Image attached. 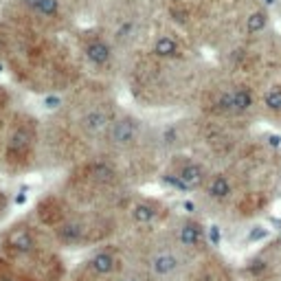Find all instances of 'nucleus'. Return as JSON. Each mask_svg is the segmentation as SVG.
Wrapping results in <instances>:
<instances>
[{"instance_id":"obj_1","label":"nucleus","mask_w":281,"mask_h":281,"mask_svg":"<svg viewBox=\"0 0 281 281\" xmlns=\"http://www.w3.org/2000/svg\"><path fill=\"white\" fill-rule=\"evenodd\" d=\"M3 251L7 257H11V259L31 257V255H36V251H38V239L29 226H22V224L13 226L3 239Z\"/></svg>"},{"instance_id":"obj_2","label":"nucleus","mask_w":281,"mask_h":281,"mask_svg":"<svg viewBox=\"0 0 281 281\" xmlns=\"http://www.w3.org/2000/svg\"><path fill=\"white\" fill-rule=\"evenodd\" d=\"M33 140H36V134L31 126H15L7 140V161L11 165H22L24 161H29Z\"/></svg>"},{"instance_id":"obj_3","label":"nucleus","mask_w":281,"mask_h":281,"mask_svg":"<svg viewBox=\"0 0 281 281\" xmlns=\"http://www.w3.org/2000/svg\"><path fill=\"white\" fill-rule=\"evenodd\" d=\"M117 268H119V259H117V255H114L112 251H99V253H95L93 257L86 261V266H84V270L90 272V277H93V279L112 277Z\"/></svg>"},{"instance_id":"obj_4","label":"nucleus","mask_w":281,"mask_h":281,"mask_svg":"<svg viewBox=\"0 0 281 281\" xmlns=\"http://www.w3.org/2000/svg\"><path fill=\"white\" fill-rule=\"evenodd\" d=\"M55 235L66 246L81 244V242H86V237H88V229H86L84 222H79V220H66L64 224H60L55 229Z\"/></svg>"},{"instance_id":"obj_5","label":"nucleus","mask_w":281,"mask_h":281,"mask_svg":"<svg viewBox=\"0 0 281 281\" xmlns=\"http://www.w3.org/2000/svg\"><path fill=\"white\" fill-rule=\"evenodd\" d=\"M38 218L44 222L46 226H53L57 229L60 224L66 222V211L60 200H55V198H46V200L40 202L38 206Z\"/></svg>"},{"instance_id":"obj_6","label":"nucleus","mask_w":281,"mask_h":281,"mask_svg":"<svg viewBox=\"0 0 281 281\" xmlns=\"http://www.w3.org/2000/svg\"><path fill=\"white\" fill-rule=\"evenodd\" d=\"M218 106L226 112H244L253 106V97H251L249 90H235V93L222 95Z\"/></svg>"},{"instance_id":"obj_7","label":"nucleus","mask_w":281,"mask_h":281,"mask_svg":"<svg viewBox=\"0 0 281 281\" xmlns=\"http://www.w3.org/2000/svg\"><path fill=\"white\" fill-rule=\"evenodd\" d=\"M178 257L173 253H159V255H154L152 261H150V268L156 277H167L171 275L173 270L178 268Z\"/></svg>"},{"instance_id":"obj_8","label":"nucleus","mask_w":281,"mask_h":281,"mask_svg":"<svg viewBox=\"0 0 281 281\" xmlns=\"http://www.w3.org/2000/svg\"><path fill=\"white\" fill-rule=\"evenodd\" d=\"M136 136V126L132 119H121L112 126V132H110V138L114 140L117 145H128L132 143Z\"/></svg>"},{"instance_id":"obj_9","label":"nucleus","mask_w":281,"mask_h":281,"mask_svg":"<svg viewBox=\"0 0 281 281\" xmlns=\"http://www.w3.org/2000/svg\"><path fill=\"white\" fill-rule=\"evenodd\" d=\"M180 244L187 246V249H196V246L202 244V237H204V231L202 226L198 224V222H185L183 226H180Z\"/></svg>"},{"instance_id":"obj_10","label":"nucleus","mask_w":281,"mask_h":281,"mask_svg":"<svg viewBox=\"0 0 281 281\" xmlns=\"http://www.w3.org/2000/svg\"><path fill=\"white\" fill-rule=\"evenodd\" d=\"M84 53H86L88 60L93 64H97V66H101V64H106L110 60V46L106 42H101V40H93V42H88L86 48H84Z\"/></svg>"},{"instance_id":"obj_11","label":"nucleus","mask_w":281,"mask_h":281,"mask_svg":"<svg viewBox=\"0 0 281 281\" xmlns=\"http://www.w3.org/2000/svg\"><path fill=\"white\" fill-rule=\"evenodd\" d=\"M178 178L183 180V183H185L189 189H196V187L202 185V180H204V169L200 167V165H196V163H187L185 167L178 171Z\"/></svg>"},{"instance_id":"obj_12","label":"nucleus","mask_w":281,"mask_h":281,"mask_svg":"<svg viewBox=\"0 0 281 281\" xmlns=\"http://www.w3.org/2000/svg\"><path fill=\"white\" fill-rule=\"evenodd\" d=\"M156 216H159V211H156V206L150 204V202H138V204L132 206V220L140 226L152 224V222L156 220Z\"/></svg>"},{"instance_id":"obj_13","label":"nucleus","mask_w":281,"mask_h":281,"mask_svg":"<svg viewBox=\"0 0 281 281\" xmlns=\"http://www.w3.org/2000/svg\"><path fill=\"white\" fill-rule=\"evenodd\" d=\"M106 126H108V117H106V112H101V110H93L84 117V128L88 134H101Z\"/></svg>"},{"instance_id":"obj_14","label":"nucleus","mask_w":281,"mask_h":281,"mask_svg":"<svg viewBox=\"0 0 281 281\" xmlns=\"http://www.w3.org/2000/svg\"><path fill=\"white\" fill-rule=\"evenodd\" d=\"M88 173H90V178H93V180L103 183V185H110V183H114V178H117V171H114L110 165H106V163H93L88 167Z\"/></svg>"},{"instance_id":"obj_15","label":"nucleus","mask_w":281,"mask_h":281,"mask_svg":"<svg viewBox=\"0 0 281 281\" xmlns=\"http://www.w3.org/2000/svg\"><path fill=\"white\" fill-rule=\"evenodd\" d=\"M206 191H209L211 198H216V200H226L229 194H231V185L224 176H216V178H211Z\"/></svg>"},{"instance_id":"obj_16","label":"nucleus","mask_w":281,"mask_h":281,"mask_svg":"<svg viewBox=\"0 0 281 281\" xmlns=\"http://www.w3.org/2000/svg\"><path fill=\"white\" fill-rule=\"evenodd\" d=\"M0 281H36L27 272L13 270V266L7 259H0Z\"/></svg>"},{"instance_id":"obj_17","label":"nucleus","mask_w":281,"mask_h":281,"mask_svg":"<svg viewBox=\"0 0 281 281\" xmlns=\"http://www.w3.org/2000/svg\"><path fill=\"white\" fill-rule=\"evenodd\" d=\"M29 7H33L36 11H40L42 15H55L60 11V5H57V0H24Z\"/></svg>"},{"instance_id":"obj_18","label":"nucleus","mask_w":281,"mask_h":281,"mask_svg":"<svg viewBox=\"0 0 281 281\" xmlns=\"http://www.w3.org/2000/svg\"><path fill=\"white\" fill-rule=\"evenodd\" d=\"M154 53L161 55V57H173L178 53V46L171 38H159L154 44Z\"/></svg>"},{"instance_id":"obj_19","label":"nucleus","mask_w":281,"mask_h":281,"mask_svg":"<svg viewBox=\"0 0 281 281\" xmlns=\"http://www.w3.org/2000/svg\"><path fill=\"white\" fill-rule=\"evenodd\" d=\"M266 106H268L270 110H275V112L281 110V88L270 90V93L266 95Z\"/></svg>"},{"instance_id":"obj_20","label":"nucleus","mask_w":281,"mask_h":281,"mask_svg":"<svg viewBox=\"0 0 281 281\" xmlns=\"http://www.w3.org/2000/svg\"><path fill=\"white\" fill-rule=\"evenodd\" d=\"M264 27H266V15H264L261 11L253 13L251 18H249V31H251V33H255V31H261Z\"/></svg>"},{"instance_id":"obj_21","label":"nucleus","mask_w":281,"mask_h":281,"mask_svg":"<svg viewBox=\"0 0 281 281\" xmlns=\"http://www.w3.org/2000/svg\"><path fill=\"white\" fill-rule=\"evenodd\" d=\"M60 103H62V99L57 97V95H51V97H46L44 99V106L48 110H55V108H60Z\"/></svg>"},{"instance_id":"obj_22","label":"nucleus","mask_w":281,"mask_h":281,"mask_svg":"<svg viewBox=\"0 0 281 281\" xmlns=\"http://www.w3.org/2000/svg\"><path fill=\"white\" fill-rule=\"evenodd\" d=\"M264 270H266V264H264L261 259L251 261V266H249V272H251V275H259V272H264Z\"/></svg>"},{"instance_id":"obj_23","label":"nucleus","mask_w":281,"mask_h":281,"mask_svg":"<svg viewBox=\"0 0 281 281\" xmlns=\"http://www.w3.org/2000/svg\"><path fill=\"white\" fill-rule=\"evenodd\" d=\"M209 237H211V242H213V244H218V242H220V233H218V226H211V231H209Z\"/></svg>"},{"instance_id":"obj_24","label":"nucleus","mask_w":281,"mask_h":281,"mask_svg":"<svg viewBox=\"0 0 281 281\" xmlns=\"http://www.w3.org/2000/svg\"><path fill=\"white\" fill-rule=\"evenodd\" d=\"M264 235H266V231H261V226H259V231H251L249 239H259V237H264Z\"/></svg>"},{"instance_id":"obj_25","label":"nucleus","mask_w":281,"mask_h":281,"mask_svg":"<svg viewBox=\"0 0 281 281\" xmlns=\"http://www.w3.org/2000/svg\"><path fill=\"white\" fill-rule=\"evenodd\" d=\"M7 101H9V97H7V93H5L3 88H0V108H5Z\"/></svg>"},{"instance_id":"obj_26","label":"nucleus","mask_w":281,"mask_h":281,"mask_svg":"<svg viewBox=\"0 0 281 281\" xmlns=\"http://www.w3.org/2000/svg\"><path fill=\"white\" fill-rule=\"evenodd\" d=\"M117 281H145V279L143 277H136V275H128V277H121Z\"/></svg>"},{"instance_id":"obj_27","label":"nucleus","mask_w":281,"mask_h":281,"mask_svg":"<svg viewBox=\"0 0 281 281\" xmlns=\"http://www.w3.org/2000/svg\"><path fill=\"white\" fill-rule=\"evenodd\" d=\"M268 3H275V0H268Z\"/></svg>"},{"instance_id":"obj_28","label":"nucleus","mask_w":281,"mask_h":281,"mask_svg":"<svg viewBox=\"0 0 281 281\" xmlns=\"http://www.w3.org/2000/svg\"><path fill=\"white\" fill-rule=\"evenodd\" d=\"M279 239H281V237H279Z\"/></svg>"}]
</instances>
